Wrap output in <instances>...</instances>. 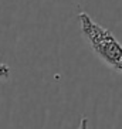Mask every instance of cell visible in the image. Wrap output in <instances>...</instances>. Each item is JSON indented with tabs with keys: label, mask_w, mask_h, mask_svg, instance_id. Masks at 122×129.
Masks as SVG:
<instances>
[{
	"label": "cell",
	"mask_w": 122,
	"mask_h": 129,
	"mask_svg": "<svg viewBox=\"0 0 122 129\" xmlns=\"http://www.w3.org/2000/svg\"><path fill=\"white\" fill-rule=\"evenodd\" d=\"M10 75V68L6 64H0V78H9Z\"/></svg>",
	"instance_id": "cell-2"
},
{
	"label": "cell",
	"mask_w": 122,
	"mask_h": 129,
	"mask_svg": "<svg viewBox=\"0 0 122 129\" xmlns=\"http://www.w3.org/2000/svg\"><path fill=\"white\" fill-rule=\"evenodd\" d=\"M78 129H88V121H87V118H82V119H81V123H80V126H78Z\"/></svg>",
	"instance_id": "cell-3"
},
{
	"label": "cell",
	"mask_w": 122,
	"mask_h": 129,
	"mask_svg": "<svg viewBox=\"0 0 122 129\" xmlns=\"http://www.w3.org/2000/svg\"><path fill=\"white\" fill-rule=\"evenodd\" d=\"M78 20L82 36L91 46V48L95 51V54L105 64L122 74V44L109 30L95 23L89 17V14L84 12L80 13Z\"/></svg>",
	"instance_id": "cell-1"
}]
</instances>
